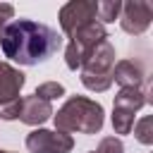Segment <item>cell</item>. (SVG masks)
Listing matches in <instances>:
<instances>
[{"label":"cell","mask_w":153,"mask_h":153,"mask_svg":"<svg viewBox=\"0 0 153 153\" xmlns=\"http://www.w3.org/2000/svg\"><path fill=\"white\" fill-rule=\"evenodd\" d=\"M81 84L88 91L103 93L112 86V74H91V72H81Z\"/></svg>","instance_id":"12"},{"label":"cell","mask_w":153,"mask_h":153,"mask_svg":"<svg viewBox=\"0 0 153 153\" xmlns=\"http://www.w3.org/2000/svg\"><path fill=\"white\" fill-rule=\"evenodd\" d=\"M55 120V129L72 134V131H81V134H98L103 129L105 122V112L103 105L86 98V96H69L65 100V105L53 112Z\"/></svg>","instance_id":"2"},{"label":"cell","mask_w":153,"mask_h":153,"mask_svg":"<svg viewBox=\"0 0 153 153\" xmlns=\"http://www.w3.org/2000/svg\"><path fill=\"white\" fill-rule=\"evenodd\" d=\"M24 81H26V76L17 67H12L10 62H0V103L19 98Z\"/></svg>","instance_id":"9"},{"label":"cell","mask_w":153,"mask_h":153,"mask_svg":"<svg viewBox=\"0 0 153 153\" xmlns=\"http://www.w3.org/2000/svg\"><path fill=\"white\" fill-rule=\"evenodd\" d=\"M26 148L31 153H69L74 148V139L57 129H33L26 136Z\"/></svg>","instance_id":"4"},{"label":"cell","mask_w":153,"mask_h":153,"mask_svg":"<svg viewBox=\"0 0 153 153\" xmlns=\"http://www.w3.org/2000/svg\"><path fill=\"white\" fill-rule=\"evenodd\" d=\"M122 12V2L120 0H103L98 2V17H100V24L103 22H115Z\"/></svg>","instance_id":"15"},{"label":"cell","mask_w":153,"mask_h":153,"mask_svg":"<svg viewBox=\"0 0 153 153\" xmlns=\"http://www.w3.org/2000/svg\"><path fill=\"white\" fill-rule=\"evenodd\" d=\"M112 81H117L120 88H136L143 81V67L134 60H120L112 67Z\"/></svg>","instance_id":"10"},{"label":"cell","mask_w":153,"mask_h":153,"mask_svg":"<svg viewBox=\"0 0 153 153\" xmlns=\"http://www.w3.org/2000/svg\"><path fill=\"white\" fill-rule=\"evenodd\" d=\"M69 38H72L69 43H72V45H74V48L86 57L91 48H96L100 41H105V38H108V31H105V26L96 19V22H91V24H86V26L76 29Z\"/></svg>","instance_id":"7"},{"label":"cell","mask_w":153,"mask_h":153,"mask_svg":"<svg viewBox=\"0 0 153 153\" xmlns=\"http://www.w3.org/2000/svg\"><path fill=\"white\" fill-rule=\"evenodd\" d=\"M33 96H38L41 100H48V103H50V100L65 96V86H62L60 81H45V84H41V86L36 88Z\"/></svg>","instance_id":"16"},{"label":"cell","mask_w":153,"mask_h":153,"mask_svg":"<svg viewBox=\"0 0 153 153\" xmlns=\"http://www.w3.org/2000/svg\"><path fill=\"white\" fill-rule=\"evenodd\" d=\"M134 136H136L143 146H151V143H153V117H151V115L141 117V120L134 124Z\"/></svg>","instance_id":"14"},{"label":"cell","mask_w":153,"mask_h":153,"mask_svg":"<svg viewBox=\"0 0 153 153\" xmlns=\"http://www.w3.org/2000/svg\"><path fill=\"white\" fill-rule=\"evenodd\" d=\"M112 129L117 134H129L134 129V112L122 110V108H112Z\"/></svg>","instance_id":"13"},{"label":"cell","mask_w":153,"mask_h":153,"mask_svg":"<svg viewBox=\"0 0 153 153\" xmlns=\"http://www.w3.org/2000/svg\"><path fill=\"white\" fill-rule=\"evenodd\" d=\"M0 153H12V151H0Z\"/></svg>","instance_id":"20"},{"label":"cell","mask_w":153,"mask_h":153,"mask_svg":"<svg viewBox=\"0 0 153 153\" xmlns=\"http://www.w3.org/2000/svg\"><path fill=\"white\" fill-rule=\"evenodd\" d=\"M146 103H148V86H143V88L136 86V88H120L115 93V105L112 108H122V110L136 112Z\"/></svg>","instance_id":"11"},{"label":"cell","mask_w":153,"mask_h":153,"mask_svg":"<svg viewBox=\"0 0 153 153\" xmlns=\"http://www.w3.org/2000/svg\"><path fill=\"white\" fill-rule=\"evenodd\" d=\"M48 117H53V105H50L48 100H41L38 96H26V98H22L19 120H22L24 124L38 127V124H43Z\"/></svg>","instance_id":"8"},{"label":"cell","mask_w":153,"mask_h":153,"mask_svg":"<svg viewBox=\"0 0 153 153\" xmlns=\"http://www.w3.org/2000/svg\"><path fill=\"white\" fill-rule=\"evenodd\" d=\"M115 67V45L105 38L100 41L96 48L88 50V55L84 57L81 72H91V74H112Z\"/></svg>","instance_id":"6"},{"label":"cell","mask_w":153,"mask_h":153,"mask_svg":"<svg viewBox=\"0 0 153 153\" xmlns=\"http://www.w3.org/2000/svg\"><path fill=\"white\" fill-rule=\"evenodd\" d=\"M96 153H124V143L117 136H105V139H100Z\"/></svg>","instance_id":"17"},{"label":"cell","mask_w":153,"mask_h":153,"mask_svg":"<svg viewBox=\"0 0 153 153\" xmlns=\"http://www.w3.org/2000/svg\"><path fill=\"white\" fill-rule=\"evenodd\" d=\"M60 43L62 38L55 29L33 19H14L5 26L0 36L2 55L24 67L45 62L53 53H57Z\"/></svg>","instance_id":"1"},{"label":"cell","mask_w":153,"mask_h":153,"mask_svg":"<svg viewBox=\"0 0 153 153\" xmlns=\"http://www.w3.org/2000/svg\"><path fill=\"white\" fill-rule=\"evenodd\" d=\"M96 14H98V2L93 0H72L67 5H62L60 10V29L72 36L76 29L96 22Z\"/></svg>","instance_id":"3"},{"label":"cell","mask_w":153,"mask_h":153,"mask_svg":"<svg viewBox=\"0 0 153 153\" xmlns=\"http://www.w3.org/2000/svg\"><path fill=\"white\" fill-rule=\"evenodd\" d=\"M12 17H14V7L7 5V2H0V36H2V31H5V26L10 24Z\"/></svg>","instance_id":"19"},{"label":"cell","mask_w":153,"mask_h":153,"mask_svg":"<svg viewBox=\"0 0 153 153\" xmlns=\"http://www.w3.org/2000/svg\"><path fill=\"white\" fill-rule=\"evenodd\" d=\"M120 24H122V31L131 33V36H141L148 26H151V19H153V7L151 2L146 0H129L122 5V12H120Z\"/></svg>","instance_id":"5"},{"label":"cell","mask_w":153,"mask_h":153,"mask_svg":"<svg viewBox=\"0 0 153 153\" xmlns=\"http://www.w3.org/2000/svg\"><path fill=\"white\" fill-rule=\"evenodd\" d=\"M19 105H22V98L0 103V120H17L19 117Z\"/></svg>","instance_id":"18"},{"label":"cell","mask_w":153,"mask_h":153,"mask_svg":"<svg viewBox=\"0 0 153 153\" xmlns=\"http://www.w3.org/2000/svg\"><path fill=\"white\" fill-rule=\"evenodd\" d=\"M91 153H96V151H91Z\"/></svg>","instance_id":"21"}]
</instances>
